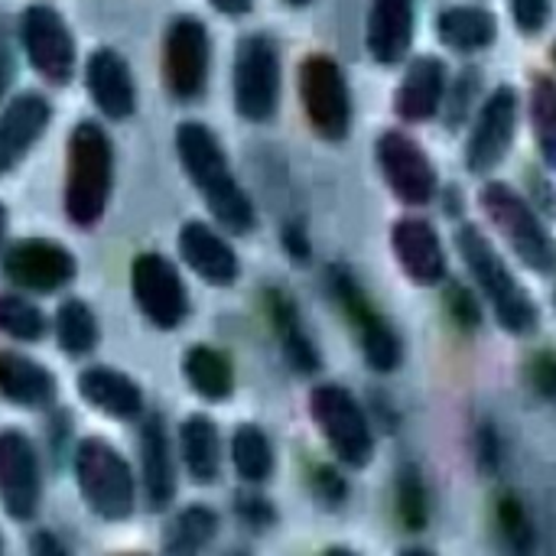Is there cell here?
Returning a JSON list of instances; mask_svg holds the SVG:
<instances>
[{
    "label": "cell",
    "instance_id": "24",
    "mask_svg": "<svg viewBox=\"0 0 556 556\" xmlns=\"http://www.w3.org/2000/svg\"><path fill=\"white\" fill-rule=\"evenodd\" d=\"M140 459H143V485L153 511H163L176 495V466L169 437L160 417H150L140 433Z\"/></svg>",
    "mask_w": 556,
    "mask_h": 556
},
{
    "label": "cell",
    "instance_id": "13",
    "mask_svg": "<svg viewBox=\"0 0 556 556\" xmlns=\"http://www.w3.org/2000/svg\"><path fill=\"white\" fill-rule=\"evenodd\" d=\"M137 306L156 329H176L189 316V293L179 270L160 254H140L130 267Z\"/></svg>",
    "mask_w": 556,
    "mask_h": 556
},
{
    "label": "cell",
    "instance_id": "14",
    "mask_svg": "<svg viewBox=\"0 0 556 556\" xmlns=\"http://www.w3.org/2000/svg\"><path fill=\"white\" fill-rule=\"evenodd\" d=\"M329 280H332V293L339 296L345 316L355 323V329L362 336V352H365L368 365L375 371H394L401 365V355H404L397 332L378 316V309H371V303L365 300V293L358 290V283L349 270L332 267Z\"/></svg>",
    "mask_w": 556,
    "mask_h": 556
},
{
    "label": "cell",
    "instance_id": "52",
    "mask_svg": "<svg viewBox=\"0 0 556 556\" xmlns=\"http://www.w3.org/2000/svg\"><path fill=\"white\" fill-rule=\"evenodd\" d=\"M121 556H143V554H121Z\"/></svg>",
    "mask_w": 556,
    "mask_h": 556
},
{
    "label": "cell",
    "instance_id": "31",
    "mask_svg": "<svg viewBox=\"0 0 556 556\" xmlns=\"http://www.w3.org/2000/svg\"><path fill=\"white\" fill-rule=\"evenodd\" d=\"M231 459H235V469L244 482H267L270 472H274V446L267 440V433L254 424H244L235 430V440H231Z\"/></svg>",
    "mask_w": 556,
    "mask_h": 556
},
{
    "label": "cell",
    "instance_id": "28",
    "mask_svg": "<svg viewBox=\"0 0 556 556\" xmlns=\"http://www.w3.org/2000/svg\"><path fill=\"white\" fill-rule=\"evenodd\" d=\"M186 381L192 384V391L205 401H228L235 391V371L231 362L208 345H192L186 352Z\"/></svg>",
    "mask_w": 556,
    "mask_h": 556
},
{
    "label": "cell",
    "instance_id": "12",
    "mask_svg": "<svg viewBox=\"0 0 556 556\" xmlns=\"http://www.w3.org/2000/svg\"><path fill=\"white\" fill-rule=\"evenodd\" d=\"M391 192L407 205H427L437 195V166L427 150L404 130H384L375 147Z\"/></svg>",
    "mask_w": 556,
    "mask_h": 556
},
{
    "label": "cell",
    "instance_id": "37",
    "mask_svg": "<svg viewBox=\"0 0 556 556\" xmlns=\"http://www.w3.org/2000/svg\"><path fill=\"white\" fill-rule=\"evenodd\" d=\"M511 16L525 36H538L551 23V0H511Z\"/></svg>",
    "mask_w": 556,
    "mask_h": 556
},
{
    "label": "cell",
    "instance_id": "38",
    "mask_svg": "<svg viewBox=\"0 0 556 556\" xmlns=\"http://www.w3.org/2000/svg\"><path fill=\"white\" fill-rule=\"evenodd\" d=\"M476 91H479V75L476 72H463L459 78H453V91H446L450 94V127H456L466 117L469 101L476 98Z\"/></svg>",
    "mask_w": 556,
    "mask_h": 556
},
{
    "label": "cell",
    "instance_id": "1",
    "mask_svg": "<svg viewBox=\"0 0 556 556\" xmlns=\"http://www.w3.org/2000/svg\"><path fill=\"white\" fill-rule=\"evenodd\" d=\"M176 153H179V163H182L186 176L192 179V186L199 189V195L212 208V215L228 231L248 235L254 228V222H257L254 205H251L248 192L238 186L218 137L205 124L186 121V124L176 127Z\"/></svg>",
    "mask_w": 556,
    "mask_h": 556
},
{
    "label": "cell",
    "instance_id": "8",
    "mask_svg": "<svg viewBox=\"0 0 556 556\" xmlns=\"http://www.w3.org/2000/svg\"><path fill=\"white\" fill-rule=\"evenodd\" d=\"M313 420L326 437L329 450L349 469H365L375 456V437L358 401L339 384H319L309 397Z\"/></svg>",
    "mask_w": 556,
    "mask_h": 556
},
{
    "label": "cell",
    "instance_id": "40",
    "mask_svg": "<svg viewBox=\"0 0 556 556\" xmlns=\"http://www.w3.org/2000/svg\"><path fill=\"white\" fill-rule=\"evenodd\" d=\"M316 492H319V498H323L326 505H339V502L345 498V482H342V476H339L336 469L323 466V469L316 472Z\"/></svg>",
    "mask_w": 556,
    "mask_h": 556
},
{
    "label": "cell",
    "instance_id": "2",
    "mask_svg": "<svg viewBox=\"0 0 556 556\" xmlns=\"http://www.w3.org/2000/svg\"><path fill=\"white\" fill-rule=\"evenodd\" d=\"M114 143L94 121L72 127L65 143V215L78 228H91L111 199Z\"/></svg>",
    "mask_w": 556,
    "mask_h": 556
},
{
    "label": "cell",
    "instance_id": "26",
    "mask_svg": "<svg viewBox=\"0 0 556 556\" xmlns=\"http://www.w3.org/2000/svg\"><path fill=\"white\" fill-rule=\"evenodd\" d=\"M0 394L20 407H46L55 397V378L16 352H0Z\"/></svg>",
    "mask_w": 556,
    "mask_h": 556
},
{
    "label": "cell",
    "instance_id": "54",
    "mask_svg": "<svg viewBox=\"0 0 556 556\" xmlns=\"http://www.w3.org/2000/svg\"><path fill=\"white\" fill-rule=\"evenodd\" d=\"M554 306H556V293H554Z\"/></svg>",
    "mask_w": 556,
    "mask_h": 556
},
{
    "label": "cell",
    "instance_id": "32",
    "mask_svg": "<svg viewBox=\"0 0 556 556\" xmlns=\"http://www.w3.org/2000/svg\"><path fill=\"white\" fill-rule=\"evenodd\" d=\"M531 127L544 163L556 169V78L538 72L531 81Z\"/></svg>",
    "mask_w": 556,
    "mask_h": 556
},
{
    "label": "cell",
    "instance_id": "53",
    "mask_svg": "<svg viewBox=\"0 0 556 556\" xmlns=\"http://www.w3.org/2000/svg\"><path fill=\"white\" fill-rule=\"evenodd\" d=\"M554 62H556V42H554Z\"/></svg>",
    "mask_w": 556,
    "mask_h": 556
},
{
    "label": "cell",
    "instance_id": "22",
    "mask_svg": "<svg viewBox=\"0 0 556 556\" xmlns=\"http://www.w3.org/2000/svg\"><path fill=\"white\" fill-rule=\"evenodd\" d=\"M179 254L202 280H208L215 287H228V283L238 280V254L205 222H186L182 225Z\"/></svg>",
    "mask_w": 556,
    "mask_h": 556
},
{
    "label": "cell",
    "instance_id": "30",
    "mask_svg": "<svg viewBox=\"0 0 556 556\" xmlns=\"http://www.w3.org/2000/svg\"><path fill=\"white\" fill-rule=\"evenodd\" d=\"M270 313H274V326L280 332V345H283V355L287 362L303 371V375H313L319 368V352L313 349V342L306 339L303 326H300V316L293 309V303L280 293L270 296Z\"/></svg>",
    "mask_w": 556,
    "mask_h": 556
},
{
    "label": "cell",
    "instance_id": "35",
    "mask_svg": "<svg viewBox=\"0 0 556 556\" xmlns=\"http://www.w3.org/2000/svg\"><path fill=\"white\" fill-rule=\"evenodd\" d=\"M0 332L23 342H39L46 336V316L23 296H0Z\"/></svg>",
    "mask_w": 556,
    "mask_h": 556
},
{
    "label": "cell",
    "instance_id": "50",
    "mask_svg": "<svg viewBox=\"0 0 556 556\" xmlns=\"http://www.w3.org/2000/svg\"><path fill=\"white\" fill-rule=\"evenodd\" d=\"M290 7H306V3H313V0H287Z\"/></svg>",
    "mask_w": 556,
    "mask_h": 556
},
{
    "label": "cell",
    "instance_id": "45",
    "mask_svg": "<svg viewBox=\"0 0 556 556\" xmlns=\"http://www.w3.org/2000/svg\"><path fill=\"white\" fill-rule=\"evenodd\" d=\"M218 13H228V16H244L251 7H254V0H208Z\"/></svg>",
    "mask_w": 556,
    "mask_h": 556
},
{
    "label": "cell",
    "instance_id": "7",
    "mask_svg": "<svg viewBox=\"0 0 556 556\" xmlns=\"http://www.w3.org/2000/svg\"><path fill=\"white\" fill-rule=\"evenodd\" d=\"M75 479L91 505V511L104 521H124L134 511V479L124 456L104 440H85L75 453Z\"/></svg>",
    "mask_w": 556,
    "mask_h": 556
},
{
    "label": "cell",
    "instance_id": "11",
    "mask_svg": "<svg viewBox=\"0 0 556 556\" xmlns=\"http://www.w3.org/2000/svg\"><path fill=\"white\" fill-rule=\"evenodd\" d=\"M518 91L511 85H498L479 108L469 140H466V166L476 176L492 173L515 147L518 134Z\"/></svg>",
    "mask_w": 556,
    "mask_h": 556
},
{
    "label": "cell",
    "instance_id": "27",
    "mask_svg": "<svg viewBox=\"0 0 556 556\" xmlns=\"http://www.w3.org/2000/svg\"><path fill=\"white\" fill-rule=\"evenodd\" d=\"M179 443H182V459H186V469L195 482L208 485L218 479V469H222V440H218V427L195 414L182 424L179 430Z\"/></svg>",
    "mask_w": 556,
    "mask_h": 556
},
{
    "label": "cell",
    "instance_id": "19",
    "mask_svg": "<svg viewBox=\"0 0 556 556\" xmlns=\"http://www.w3.org/2000/svg\"><path fill=\"white\" fill-rule=\"evenodd\" d=\"M446 91H450V68L440 55H417L397 91H394V111L410 121V124H420V121H430L440 114L443 101H446Z\"/></svg>",
    "mask_w": 556,
    "mask_h": 556
},
{
    "label": "cell",
    "instance_id": "23",
    "mask_svg": "<svg viewBox=\"0 0 556 556\" xmlns=\"http://www.w3.org/2000/svg\"><path fill=\"white\" fill-rule=\"evenodd\" d=\"M437 36L453 52H482L498 39V16L476 3H456L440 10Z\"/></svg>",
    "mask_w": 556,
    "mask_h": 556
},
{
    "label": "cell",
    "instance_id": "42",
    "mask_svg": "<svg viewBox=\"0 0 556 556\" xmlns=\"http://www.w3.org/2000/svg\"><path fill=\"white\" fill-rule=\"evenodd\" d=\"M241 515H244L248 521H254V525L274 521V508H270L267 502H261V498H244V502H241Z\"/></svg>",
    "mask_w": 556,
    "mask_h": 556
},
{
    "label": "cell",
    "instance_id": "47",
    "mask_svg": "<svg viewBox=\"0 0 556 556\" xmlns=\"http://www.w3.org/2000/svg\"><path fill=\"white\" fill-rule=\"evenodd\" d=\"M323 556H358L355 551H349V547H332V551H326Z\"/></svg>",
    "mask_w": 556,
    "mask_h": 556
},
{
    "label": "cell",
    "instance_id": "51",
    "mask_svg": "<svg viewBox=\"0 0 556 556\" xmlns=\"http://www.w3.org/2000/svg\"><path fill=\"white\" fill-rule=\"evenodd\" d=\"M0 556H3V534H0Z\"/></svg>",
    "mask_w": 556,
    "mask_h": 556
},
{
    "label": "cell",
    "instance_id": "9",
    "mask_svg": "<svg viewBox=\"0 0 556 556\" xmlns=\"http://www.w3.org/2000/svg\"><path fill=\"white\" fill-rule=\"evenodd\" d=\"M212 68V39L199 16L179 13L166 26L163 39V81L176 101L202 98Z\"/></svg>",
    "mask_w": 556,
    "mask_h": 556
},
{
    "label": "cell",
    "instance_id": "34",
    "mask_svg": "<svg viewBox=\"0 0 556 556\" xmlns=\"http://www.w3.org/2000/svg\"><path fill=\"white\" fill-rule=\"evenodd\" d=\"M498 534H502V544L511 556H534L538 551V534H534V521L528 515V508L515 498V495H505L498 498Z\"/></svg>",
    "mask_w": 556,
    "mask_h": 556
},
{
    "label": "cell",
    "instance_id": "15",
    "mask_svg": "<svg viewBox=\"0 0 556 556\" xmlns=\"http://www.w3.org/2000/svg\"><path fill=\"white\" fill-rule=\"evenodd\" d=\"M3 274L13 287L33 290V293H55L75 277V257L55 241L26 238L7 251Z\"/></svg>",
    "mask_w": 556,
    "mask_h": 556
},
{
    "label": "cell",
    "instance_id": "41",
    "mask_svg": "<svg viewBox=\"0 0 556 556\" xmlns=\"http://www.w3.org/2000/svg\"><path fill=\"white\" fill-rule=\"evenodd\" d=\"M531 381L544 397L556 394V358L554 355H538L534 368H531Z\"/></svg>",
    "mask_w": 556,
    "mask_h": 556
},
{
    "label": "cell",
    "instance_id": "21",
    "mask_svg": "<svg viewBox=\"0 0 556 556\" xmlns=\"http://www.w3.org/2000/svg\"><path fill=\"white\" fill-rule=\"evenodd\" d=\"M52 121V108L42 94L23 91L0 111V176H7L42 137Z\"/></svg>",
    "mask_w": 556,
    "mask_h": 556
},
{
    "label": "cell",
    "instance_id": "49",
    "mask_svg": "<svg viewBox=\"0 0 556 556\" xmlns=\"http://www.w3.org/2000/svg\"><path fill=\"white\" fill-rule=\"evenodd\" d=\"M3 228H7V212H3V205H0V235H3Z\"/></svg>",
    "mask_w": 556,
    "mask_h": 556
},
{
    "label": "cell",
    "instance_id": "29",
    "mask_svg": "<svg viewBox=\"0 0 556 556\" xmlns=\"http://www.w3.org/2000/svg\"><path fill=\"white\" fill-rule=\"evenodd\" d=\"M218 534V515L205 505H189L166 528V556H199Z\"/></svg>",
    "mask_w": 556,
    "mask_h": 556
},
{
    "label": "cell",
    "instance_id": "36",
    "mask_svg": "<svg viewBox=\"0 0 556 556\" xmlns=\"http://www.w3.org/2000/svg\"><path fill=\"white\" fill-rule=\"evenodd\" d=\"M397 511L410 531L427 528L430 508H427V489L417 469H404V476L397 479Z\"/></svg>",
    "mask_w": 556,
    "mask_h": 556
},
{
    "label": "cell",
    "instance_id": "10",
    "mask_svg": "<svg viewBox=\"0 0 556 556\" xmlns=\"http://www.w3.org/2000/svg\"><path fill=\"white\" fill-rule=\"evenodd\" d=\"M20 42L29 65L49 85H68L75 75V36L59 10L33 3L20 16Z\"/></svg>",
    "mask_w": 556,
    "mask_h": 556
},
{
    "label": "cell",
    "instance_id": "46",
    "mask_svg": "<svg viewBox=\"0 0 556 556\" xmlns=\"http://www.w3.org/2000/svg\"><path fill=\"white\" fill-rule=\"evenodd\" d=\"M10 78H13V59H10V52L0 46V94L7 91Z\"/></svg>",
    "mask_w": 556,
    "mask_h": 556
},
{
    "label": "cell",
    "instance_id": "44",
    "mask_svg": "<svg viewBox=\"0 0 556 556\" xmlns=\"http://www.w3.org/2000/svg\"><path fill=\"white\" fill-rule=\"evenodd\" d=\"M283 244H287V251H290L296 261H306V257H309V241H306V235H303L300 228L290 225V228L283 231Z\"/></svg>",
    "mask_w": 556,
    "mask_h": 556
},
{
    "label": "cell",
    "instance_id": "20",
    "mask_svg": "<svg viewBox=\"0 0 556 556\" xmlns=\"http://www.w3.org/2000/svg\"><path fill=\"white\" fill-rule=\"evenodd\" d=\"M394 257L404 274L424 287H437L446 280V251L440 235L424 218H401L391 231Z\"/></svg>",
    "mask_w": 556,
    "mask_h": 556
},
{
    "label": "cell",
    "instance_id": "25",
    "mask_svg": "<svg viewBox=\"0 0 556 556\" xmlns=\"http://www.w3.org/2000/svg\"><path fill=\"white\" fill-rule=\"evenodd\" d=\"M78 391L94 410H101L114 420H130V417H140V410H143V394H140L137 381H130L127 375L111 371V368L81 371Z\"/></svg>",
    "mask_w": 556,
    "mask_h": 556
},
{
    "label": "cell",
    "instance_id": "39",
    "mask_svg": "<svg viewBox=\"0 0 556 556\" xmlns=\"http://www.w3.org/2000/svg\"><path fill=\"white\" fill-rule=\"evenodd\" d=\"M446 306H450L453 319H456L459 326H466V329H472V326H479V323H482L479 300H476L466 287H459V283H453V287H450V293H446Z\"/></svg>",
    "mask_w": 556,
    "mask_h": 556
},
{
    "label": "cell",
    "instance_id": "17",
    "mask_svg": "<svg viewBox=\"0 0 556 556\" xmlns=\"http://www.w3.org/2000/svg\"><path fill=\"white\" fill-rule=\"evenodd\" d=\"M417 3L414 0H371L365 20V46L378 65H401L414 46Z\"/></svg>",
    "mask_w": 556,
    "mask_h": 556
},
{
    "label": "cell",
    "instance_id": "33",
    "mask_svg": "<svg viewBox=\"0 0 556 556\" xmlns=\"http://www.w3.org/2000/svg\"><path fill=\"white\" fill-rule=\"evenodd\" d=\"M55 336H59V345L68 355H88L98 345V319L81 300H68L59 309Z\"/></svg>",
    "mask_w": 556,
    "mask_h": 556
},
{
    "label": "cell",
    "instance_id": "5",
    "mask_svg": "<svg viewBox=\"0 0 556 556\" xmlns=\"http://www.w3.org/2000/svg\"><path fill=\"white\" fill-rule=\"evenodd\" d=\"M235 111L244 121L264 124L280 104V49L267 33H248L235 49Z\"/></svg>",
    "mask_w": 556,
    "mask_h": 556
},
{
    "label": "cell",
    "instance_id": "16",
    "mask_svg": "<svg viewBox=\"0 0 556 556\" xmlns=\"http://www.w3.org/2000/svg\"><path fill=\"white\" fill-rule=\"evenodd\" d=\"M39 459L33 443L16 433H0V505L13 521H29L39 508Z\"/></svg>",
    "mask_w": 556,
    "mask_h": 556
},
{
    "label": "cell",
    "instance_id": "48",
    "mask_svg": "<svg viewBox=\"0 0 556 556\" xmlns=\"http://www.w3.org/2000/svg\"><path fill=\"white\" fill-rule=\"evenodd\" d=\"M401 556H433L430 551H424V547H410V551H404Z\"/></svg>",
    "mask_w": 556,
    "mask_h": 556
},
{
    "label": "cell",
    "instance_id": "4",
    "mask_svg": "<svg viewBox=\"0 0 556 556\" xmlns=\"http://www.w3.org/2000/svg\"><path fill=\"white\" fill-rule=\"evenodd\" d=\"M482 208L525 267H531L534 274H554L556 238L518 189H511L508 182H489L482 189Z\"/></svg>",
    "mask_w": 556,
    "mask_h": 556
},
{
    "label": "cell",
    "instance_id": "3",
    "mask_svg": "<svg viewBox=\"0 0 556 556\" xmlns=\"http://www.w3.org/2000/svg\"><path fill=\"white\" fill-rule=\"evenodd\" d=\"M456 248H459L472 280L479 283V290L492 303V309L498 316V326L515 332V336L531 332L538 326V306L528 296V290L518 283L511 267L502 261L495 244L476 225H463L459 235H456Z\"/></svg>",
    "mask_w": 556,
    "mask_h": 556
},
{
    "label": "cell",
    "instance_id": "6",
    "mask_svg": "<svg viewBox=\"0 0 556 556\" xmlns=\"http://www.w3.org/2000/svg\"><path fill=\"white\" fill-rule=\"evenodd\" d=\"M300 101L323 140H345L352 130V91L342 65L326 55L313 52L300 65Z\"/></svg>",
    "mask_w": 556,
    "mask_h": 556
},
{
    "label": "cell",
    "instance_id": "43",
    "mask_svg": "<svg viewBox=\"0 0 556 556\" xmlns=\"http://www.w3.org/2000/svg\"><path fill=\"white\" fill-rule=\"evenodd\" d=\"M33 556H68V551L59 544V538H55V534L39 531V534L33 538Z\"/></svg>",
    "mask_w": 556,
    "mask_h": 556
},
{
    "label": "cell",
    "instance_id": "18",
    "mask_svg": "<svg viewBox=\"0 0 556 556\" xmlns=\"http://www.w3.org/2000/svg\"><path fill=\"white\" fill-rule=\"evenodd\" d=\"M85 85L88 94L94 101V108L108 117V121H124L134 114L137 108V85H134V72L127 65V59L117 49H94L88 55L85 65Z\"/></svg>",
    "mask_w": 556,
    "mask_h": 556
}]
</instances>
